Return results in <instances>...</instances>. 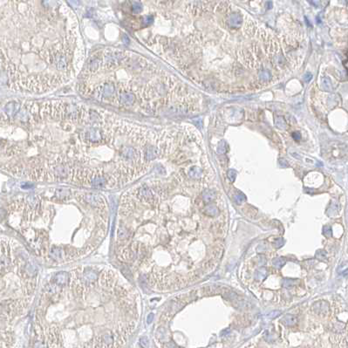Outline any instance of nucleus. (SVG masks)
<instances>
[{"label":"nucleus","instance_id":"1","mask_svg":"<svg viewBox=\"0 0 348 348\" xmlns=\"http://www.w3.org/2000/svg\"><path fill=\"white\" fill-rule=\"evenodd\" d=\"M126 53L116 49H107L103 51L102 67L113 69L125 60Z\"/></svg>","mask_w":348,"mask_h":348},{"label":"nucleus","instance_id":"2","mask_svg":"<svg viewBox=\"0 0 348 348\" xmlns=\"http://www.w3.org/2000/svg\"><path fill=\"white\" fill-rule=\"evenodd\" d=\"M116 93L115 85L114 82L107 81L99 85L94 90V94L100 100H106L113 97Z\"/></svg>","mask_w":348,"mask_h":348},{"label":"nucleus","instance_id":"3","mask_svg":"<svg viewBox=\"0 0 348 348\" xmlns=\"http://www.w3.org/2000/svg\"><path fill=\"white\" fill-rule=\"evenodd\" d=\"M105 138H106V135L104 131L94 127H90L89 129L86 130L83 133L84 141L88 143H102L105 141Z\"/></svg>","mask_w":348,"mask_h":348},{"label":"nucleus","instance_id":"4","mask_svg":"<svg viewBox=\"0 0 348 348\" xmlns=\"http://www.w3.org/2000/svg\"><path fill=\"white\" fill-rule=\"evenodd\" d=\"M142 154V153H140L137 149L132 147V146H127L124 147L121 149L120 155H121V160L123 162L127 163H133L135 164L139 162L140 155Z\"/></svg>","mask_w":348,"mask_h":348},{"label":"nucleus","instance_id":"5","mask_svg":"<svg viewBox=\"0 0 348 348\" xmlns=\"http://www.w3.org/2000/svg\"><path fill=\"white\" fill-rule=\"evenodd\" d=\"M117 100L121 106L130 107L135 102V96L129 89L121 87L117 91Z\"/></svg>","mask_w":348,"mask_h":348},{"label":"nucleus","instance_id":"6","mask_svg":"<svg viewBox=\"0 0 348 348\" xmlns=\"http://www.w3.org/2000/svg\"><path fill=\"white\" fill-rule=\"evenodd\" d=\"M161 153V150L158 148L157 146H154V145H148L143 150V153H142V156L143 159L147 162H150V161H153L154 159L160 155Z\"/></svg>","mask_w":348,"mask_h":348},{"label":"nucleus","instance_id":"7","mask_svg":"<svg viewBox=\"0 0 348 348\" xmlns=\"http://www.w3.org/2000/svg\"><path fill=\"white\" fill-rule=\"evenodd\" d=\"M102 67V55L100 54H95L87 62V71L89 72L90 74L95 73L99 68Z\"/></svg>","mask_w":348,"mask_h":348},{"label":"nucleus","instance_id":"8","mask_svg":"<svg viewBox=\"0 0 348 348\" xmlns=\"http://www.w3.org/2000/svg\"><path fill=\"white\" fill-rule=\"evenodd\" d=\"M84 199L87 203H88L91 205L96 206V207H100L103 206L105 203V201L100 195L94 194V193H87L84 195Z\"/></svg>","mask_w":348,"mask_h":348},{"label":"nucleus","instance_id":"9","mask_svg":"<svg viewBox=\"0 0 348 348\" xmlns=\"http://www.w3.org/2000/svg\"><path fill=\"white\" fill-rule=\"evenodd\" d=\"M138 197L145 202H150L154 198L153 192L148 187H141L138 190Z\"/></svg>","mask_w":348,"mask_h":348},{"label":"nucleus","instance_id":"10","mask_svg":"<svg viewBox=\"0 0 348 348\" xmlns=\"http://www.w3.org/2000/svg\"><path fill=\"white\" fill-rule=\"evenodd\" d=\"M281 322L283 323V325H288V326H292V325H294L297 323V319L294 315L287 314V315L284 316L283 319H281Z\"/></svg>","mask_w":348,"mask_h":348},{"label":"nucleus","instance_id":"11","mask_svg":"<svg viewBox=\"0 0 348 348\" xmlns=\"http://www.w3.org/2000/svg\"><path fill=\"white\" fill-rule=\"evenodd\" d=\"M55 283L60 285H64L68 280V274L66 272H59L55 276Z\"/></svg>","mask_w":348,"mask_h":348},{"label":"nucleus","instance_id":"12","mask_svg":"<svg viewBox=\"0 0 348 348\" xmlns=\"http://www.w3.org/2000/svg\"><path fill=\"white\" fill-rule=\"evenodd\" d=\"M62 252H63V251L61 250L60 248H59V247H52V249L50 251V256H51L53 259H61L62 258V254H63Z\"/></svg>","mask_w":348,"mask_h":348},{"label":"nucleus","instance_id":"13","mask_svg":"<svg viewBox=\"0 0 348 348\" xmlns=\"http://www.w3.org/2000/svg\"><path fill=\"white\" fill-rule=\"evenodd\" d=\"M19 106L14 102L9 103L7 106H5V113H7L9 115H12L16 112L19 110Z\"/></svg>","mask_w":348,"mask_h":348},{"label":"nucleus","instance_id":"14","mask_svg":"<svg viewBox=\"0 0 348 348\" xmlns=\"http://www.w3.org/2000/svg\"><path fill=\"white\" fill-rule=\"evenodd\" d=\"M203 200H204L205 203H210V202H212V201L215 199V197H216V193H215V191L213 190H205L204 192H203Z\"/></svg>","mask_w":348,"mask_h":348},{"label":"nucleus","instance_id":"15","mask_svg":"<svg viewBox=\"0 0 348 348\" xmlns=\"http://www.w3.org/2000/svg\"><path fill=\"white\" fill-rule=\"evenodd\" d=\"M267 277V270L265 269V267H262L259 268L256 271L255 273V279L257 281H262L264 280Z\"/></svg>","mask_w":348,"mask_h":348},{"label":"nucleus","instance_id":"16","mask_svg":"<svg viewBox=\"0 0 348 348\" xmlns=\"http://www.w3.org/2000/svg\"><path fill=\"white\" fill-rule=\"evenodd\" d=\"M204 212L209 216H216L218 214V209L215 205H209L205 208Z\"/></svg>","mask_w":348,"mask_h":348},{"label":"nucleus","instance_id":"17","mask_svg":"<svg viewBox=\"0 0 348 348\" xmlns=\"http://www.w3.org/2000/svg\"><path fill=\"white\" fill-rule=\"evenodd\" d=\"M202 169L198 167H192L189 170V175L192 178H198L202 176Z\"/></svg>","mask_w":348,"mask_h":348},{"label":"nucleus","instance_id":"18","mask_svg":"<svg viewBox=\"0 0 348 348\" xmlns=\"http://www.w3.org/2000/svg\"><path fill=\"white\" fill-rule=\"evenodd\" d=\"M230 25H231L232 26L237 27V26H238V25H241L242 23L241 17H240L238 14H233V15H231V17H230Z\"/></svg>","mask_w":348,"mask_h":348},{"label":"nucleus","instance_id":"19","mask_svg":"<svg viewBox=\"0 0 348 348\" xmlns=\"http://www.w3.org/2000/svg\"><path fill=\"white\" fill-rule=\"evenodd\" d=\"M285 263H286V260L284 259L283 257H278V258H275L272 261V265L277 269H280L285 265Z\"/></svg>","mask_w":348,"mask_h":348},{"label":"nucleus","instance_id":"20","mask_svg":"<svg viewBox=\"0 0 348 348\" xmlns=\"http://www.w3.org/2000/svg\"><path fill=\"white\" fill-rule=\"evenodd\" d=\"M131 10H132V12L135 14H139L141 11V10H142V5H141V2H136V1H134L133 3H132V8H131Z\"/></svg>","mask_w":348,"mask_h":348},{"label":"nucleus","instance_id":"21","mask_svg":"<svg viewBox=\"0 0 348 348\" xmlns=\"http://www.w3.org/2000/svg\"><path fill=\"white\" fill-rule=\"evenodd\" d=\"M55 195H57V197L60 198V199H64L65 197H67L69 195V191L64 190V189H58L55 192Z\"/></svg>","mask_w":348,"mask_h":348},{"label":"nucleus","instance_id":"22","mask_svg":"<svg viewBox=\"0 0 348 348\" xmlns=\"http://www.w3.org/2000/svg\"><path fill=\"white\" fill-rule=\"evenodd\" d=\"M234 200H235V202H236L237 203L241 204V203H243L245 201L246 197L245 195H243L242 192H238V193H237L236 195H234Z\"/></svg>","mask_w":348,"mask_h":348},{"label":"nucleus","instance_id":"23","mask_svg":"<svg viewBox=\"0 0 348 348\" xmlns=\"http://www.w3.org/2000/svg\"><path fill=\"white\" fill-rule=\"evenodd\" d=\"M297 282V280H294V279H286L283 280V287L287 288V289H291V288L294 287L295 283Z\"/></svg>","mask_w":348,"mask_h":348},{"label":"nucleus","instance_id":"24","mask_svg":"<svg viewBox=\"0 0 348 348\" xmlns=\"http://www.w3.org/2000/svg\"><path fill=\"white\" fill-rule=\"evenodd\" d=\"M315 257L319 260H325L327 258V254L325 251H318L315 254Z\"/></svg>","mask_w":348,"mask_h":348},{"label":"nucleus","instance_id":"25","mask_svg":"<svg viewBox=\"0 0 348 348\" xmlns=\"http://www.w3.org/2000/svg\"><path fill=\"white\" fill-rule=\"evenodd\" d=\"M127 231L126 230L125 228L120 227L119 230H118V237H120L121 239H124L125 237H127Z\"/></svg>","mask_w":348,"mask_h":348},{"label":"nucleus","instance_id":"26","mask_svg":"<svg viewBox=\"0 0 348 348\" xmlns=\"http://www.w3.org/2000/svg\"><path fill=\"white\" fill-rule=\"evenodd\" d=\"M283 244H284V241H283V239L282 238V237L276 238V239L274 240V245H275L276 248H280V247H282Z\"/></svg>","mask_w":348,"mask_h":348},{"label":"nucleus","instance_id":"27","mask_svg":"<svg viewBox=\"0 0 348 348\" xmlns=\"http://www.w3.org/2000/svg\"><path fill=\"white\" fill-rule=\"evenodd\" d=\"M228 178L231 181H235V179H236V177H237V172L235 171L234 169H230V170H229L228 171Z\"/></svg>","mask_w":348,"mask_h":348},{"label":"nucleus","instance_id":"28","mask_svg":"<svg viewBox=\"0 0 348 348\" xmlns=\"http://www.w3.org/2000/svg\"><path fill=\"white\" fill-rule=\"evenodd\" d=\"M323 234L326 237H332V228L330 226H325L323 228Z\"/></svg>","mask_w":348,"mask_h":348},{"label":"nucleus","instance_id":"29","mask_svg":"<svg viewBox=\"0 0 348 348\" xmlns=\"http://www.w3.org/2000/svg\"><path fill=\"white\" fill-rule=\"evenodd\" d=\"M225 150H226L225 143H224L223 141L220 142L218 145V147H217V152H218V154H223L224 152H225Z\"/></svg>","mask_w":348,"mask_h":348},{"label":"nucleus","instance_id":"30","mask_svg":"<svg viewBox=\"0 0 348 348\" xmlns=\"http://www.w3.org/2000/svg\"><path fill=\"white\" fill-rule=\"evenodd\" d=\"M153 22V17L152 16H146L145 18H144V20H143V25H149L150 24Z\"/></svg>","mask_w":348,"mask_h":348},{"label":"nucleus","instance_id":"31","mask_svg":"<svg viewBox=\"0 0 348 348\" xmlns=\"http://www.w3.org/2000/svg\"><path fill=\"white\" fill-rule=\"evenodd\" d=\"M140 344L144 348L147 347L149 346V339H148V338H146V337H143V338H141V339H140Z\"/></svg>","mask_w":348,"mask_h":348},{"label":"nucleus","instance_id":"32","mask_svg":"<svg viewBox=\"0 0 348 348\" xmlns=\"http://www.w3.org/2000/svg\"><path fill=\"white\" fill-rule=\"evenodd\" d=\"M280 311H271L269 315H268V317H269L270 319H275V318H277V317H279V315H280Z\"/></svg>","mask_w":348,"mask_h":348},{"label":"nucleus","instance_id":"33","mask_svg":"<svg viewBox=\"0 0 348 348\" xmlns=\"http://www.w3.org/2000/svg\"><path fill=\"white\" fill-rule=\"evenodd\" d=\"M292 136L293 138H294L295 140H297V141L301 139V135H300L299 132H294V133L292 134Z\"/></svg>","mask_w":348,"mask_h":348},{"label":"nucleus","instance_id":"34","mask_svg":"<svg viewBox=\"0 0 348 348\" xmlns=\"http://www.w3.org/2000/svg\"><path fill=\"white\" fill-rule=\"evenodd\" d=\"M311 78H312V76H311V74H306L305 75V77H304V79H305V81H306V82H309V81L311 79Z\"/></svg>","mask_w":348,"mask_h":348},{"label":"nucleus","instance_id":"35","mask_svg":"<svg viewBox=\"0 0 348 348\" xmlns=\"http://www.w3.org/2000/svg\"><path fill=\"white\" fill-rule=\"evenodd\" d=\"M323 82H324V83H323V87H324L325 89H329L330 88V85H331V84H330L329 79H327V82H325L324 80H323Z\"/></svg>","mask_w":348,"mask_h":348},{"label":"nucleus","instance_id":"36","mask_svg":"<svg viewBox=\"0 0 348 348\" xmlns=\"http://www.w3.org/2000/svg\"><path fill=\"white\" fill-rule=\"evenodd\" d=\"M154 319V314H152V313H150L149 315V317H148V319H147V321H148V323H151V320Z\"/></svg>","mask_w":348,"mask_h":348},{"label":"nucleus","instance_id":"37","mask_svg":"<svg viewBox=\"0 0 348 348\" xmlns=\"http://www.w3.org/2000/svg\"><path fill=\"white\" fill-rule=\"evenodd\" d=\"M280 164H281V166L282 167H287V163H284V161H283V159L282 160H280Z\"/></svg>","mask_w":348,"mask_h":348},{"label":"nucleus","instance_id":"38","mask_svg":"<svg viewBox=\"0 0 348 348\" xmlns=\"http://www.w3.org/2000/svg\"><path fill=\"white\" fill-rule=\"evenodd\" d=\"M264 74H265V75H264V76H262V77H263V78H264L265 79H267V76H268L267 73H266V71H264Z\"/></svg>","mask_w":348,"mask_h":348}]
</instances>
